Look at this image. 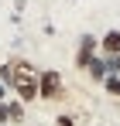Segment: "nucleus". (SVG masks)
<instances>
[{
	"label": "nucleus",
	"instance_id": "1",
	"mask_svg": "<svg viewBox=\"0 0 120 126\" xmlns=\"http://www.w3.org/2000/svg\"><path fill=\"white\" fill-rule=\"evenodd\" d=\"M7 82L17 89L21 102H34V95H38V72H34V65L17 58V62H7Z\"/></svg>",
	"mask_w": 120,
	"mask_h": 126
},
{
	"label": "nucleus",
	"instance_id": "2",
	"mask_svg": "<svg viewBox=\"0 0 120 126\" xmlns=\"http://www.w3.org/2000/svg\"><path fill=\"white\" fill-rule=\"evenodd\" d=\"M38 95L48 99V102L62 99V75L59 72H41L38 75Z\"/></svg>",
	"mask_w": 120,
	"mask_h": 126
},
{
	"label": "nucleus",
	"instance_id": "8",
	"mask_svg": "<svg viewBox=\"0 0 120 126\" xmlns=\"http://www.w3.org/2000/svg\"><path fill=\"white\" fill-rule=\"evenodd\" d=\"M59 126H72V119L69 116H59Z\"/></svg>",
	"mask_w": 120,
	"mask_h": 126
},
{
	"label": "nucleus",
	"instance_id": "5",
	"mask_svg": "<svg viewBox=\"0 0 120 126\" xmlns=\"http://www.w3.org/2000/svg\"><path fill=\"white\" fill-rule=\"evenodd\" d=\"M86 68H89V75H93V79H103V82H106V68H103V62H100V58H93Z\"/></svg>",
	"mask_w": 120,
	"mask_h": 126
},
{
	"label": "nucleus",
	"instance_id": "4",
	"mask_svg": "<svg viewBox=\"0 0 120 126\" xmlns=\"http://www.w3.org/2000/svg\"><path fill=\"white\" fill-rule=\"evenodd\" d=\"M103 51H106V58H117L120 55V31H110L103 38Z\"/></svg>",
	"mask_w": 120,
	"mask_h": 126
},
{
	"label": "nucleus",
	"instance_id": "9",
	"mask_svg": "<svg viewBox=\"0 0 120 126\" xmlns=\"http://www.w3.org/2000/svg\"><path fill=\"white\" fill-rule=\"evenodd\" d=\"M0 95H3V82H0Z\"/></svg>",
	"mask_w": 120,
	"mask_h": 126
},
{
	"label": "nucleus",
	"instance_id": "6",
	"mask_svg": "<svg viewBox=\"0 0 120 126\" xmlns=\"http://www.w3.org/2000/svg\"><path fill=\"white\" fill-rule=\"evenodd\" d=\"M106 92L110 95H120V75H106Z\"/></svg>",
	"mask_w": 120,
	"mask_h": 126
},
{
	"label": "nucleus",
	"instance_id": "7",
	"mask_svg": "<svg viewBox=\"0 0 120 126\" xmlns=\"http://www.w3.org/2000/svg\"><path fill=\"white\" fill-rule=\"evenodd\" d=\"M0 126H7V106L0 102Z\"/></svg>",
	"mask_w": 120,
	"mask_h": 126
},
{
	"label": "nucleus",
	"instance_id": "3",
	"mask_svg": "<svg viewBox=\"0 0 120 126\" xmlns=\"http://www.w3.org/2000/svg\"><path fill=\"white\" fill-rule=\"evenodd\" d=\"M93 51H96V41H93V38H82V41H79V55H76V65H79V68H86V65L96 58Z\"/></svg>",
	"mask_w": 120,
	"mask_h": 126
}]
</instances>
